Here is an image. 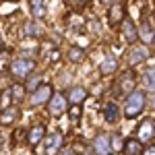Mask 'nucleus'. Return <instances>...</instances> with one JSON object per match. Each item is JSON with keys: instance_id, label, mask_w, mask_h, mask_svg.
Here are the masks:
<instances>
[{"instance_id": "f257e3e1", "label": "nucleus", "mask_w": 155, "mask_h": 155, "mask_svg": "<svg viewBox=\"0 0 155 155\" xmlns=\"http://www.w3.org/2000/svg\"><path fill=\"white\" fill-rule=\"evenodd\" d=\"M143 107H145V93L143 91H130L126 101H124V116L134 118L143 112Z\"/></svg>"}, {"instance_id": "f03ea898", "label": "nucleus", "mask_w": 155, "mask_h": 155, "mask_svg": "<svg viewBox=\"0 0 155 155\" xmlns=\"http://www.w3.org/2000/svg\"><path fill=\"white\" fill-rule=\"evenodd\" d=\"M33 68H35V62L27 60V58H19L11 64V72H12V77H17V79H25Z\"/></svg>"}, {"instance_id": "7ed1b4c3", "label": "nucleus", "mask_w": 155, "mask_h": 155, "mask_svg": "<svg viewBox=\"0 0 155 155\" xmlns=\"http://www.w3.org/2000/svg\"><path fill=\"white\" fill-rule=\"evenodd\" d=\"M93 151L95 155H112V137H107L106 132H99L93 141Z\"/></svg>"}, {"instance_id": "20e7f679", "label": "nucleus", "mask_w": 155, "mask_h": 155, "mask_svg": "<svg viewBox=\"0 0 155 155\" xmlns=\"http://www.w3.org/2000/svg\"><path fill=\"white\" fill-rule=\"evenodd\" d=\"M50 97H52V87L50 85H39L33 91V95H31V106L46 104V101H50Z\"/></svg>"}, {"instance_id": "39448f33", "label": "nucleus", "mask_w": 155, "mask_h": 155, "mask_svg": "<svg viewBox=\"0 0 155 155\" xmlns=\"http://www.w3.org/2000/svg\"><path fill=\"white\" fill-rule=\"evenodd\" d=\"M149 58V48L147 46H134V48H130V52H128V64H141V62H145V60Z\"/></svg>"}, {"instance_id": "423d86ee", "label": "nucleus", "mask_w": 155, "mask_h": 155, "mask_svg": "<svg viewBox=\"0 0 155 155\" xmlns=\"http://www.w3.org/2000/svg\"><path fill=\"white\" fill-rule=\"evenodd\" d=\"M48 107H50V114H54V116H60L64 110H66V97L62 95V93H56V95L50 97L48 101Z\"/></svg>"}, {"instance_id": "0eeeda50", "label": "nucleus", "mask_w": 155, "mask_h": 155, "mask_svg": "<svg viewBox=\"0 0 155 155\" xmlns=\"http://www.w3.org/2000/svg\"><path fill=\"white\" fill-rule=\"evenodd\" d=\"M122 31H124L126 41H130V44L139 39V29H137V25L132 23L130 19H124V21H122Z\"/></svg>"}, {"instance_id": "6e6552de", "label": "nucleus", "mask_w": 155, "mask_h": 155, "mask_svg": "<svg viewBox=\"0 0 155 155\" xmlns=\"http://www.w3.org/2000/svg\"><path fill=\"white\" fill-rule=\"evenodd\" d=\"M155 137V126L151 120H145L143 124H141V128H139V141L145 143V141H151Z\"/></svg>"}, {"instance_id": "1a4fd4ad", "label": "nucleus", "mask_w": 155, "mask_h": 155, "mask_svg": "<svg viewBox=\"0 0 155 155\" xmlns=\"http://www.w3.org/2000/svg\"><path fill=\"white\" fill-rule=\"evenodd\" d=\"M118 89L122 91V93H130L132 89H134V74H132V72H126V74L120 77Z\"/></svg>"}, {"instance_id": "9d476101", "label": "nucleus", "mask_w": 155, "mask_h": 155, "mask_svg": "<svg viewBox=\"0 0 155 155\" xmlns=\"http://www.w3.org/2000/svg\"><path fill=\"white\" fill-rule=\"evenodd\" d=\"M143 153V143L139 139H128L124 143V155H141Z\"/></svg>"}, {"instance_id": "9b49d317", "label": "nucleus", "mask_w": 155, "mask_h": 155, "mask_svg": "<svg viewBox=\"0 0 155 155\" xmlns=\"http://www.w3.org/2000/svg\"><path fill=\"white\" fill-rule=\"evenodd\" d=\"M143 85L151 93H155V66H151V68H147L143 72Z\"/></svg>"}, {"instance_id": "f8f14e48", "label": "nucleus", "mask_w": 155, "mask_h": 155, "mask_svg": "<svg viewBox=\"0 0 155 155\" xmlns=\"http://www.w3.org/2000/svg\"><path fill=\"white\" fill-rule=\"evenodd\" d=\"M116 68H118V60L114 58V56H107L101 62V66H99V71L104 72V74H112V72H116Z\"/></svg>"}, {"instance_id": "ddd939ff", "label": "nucleus", "mask_w": 155, "mask_h": 155, "mask_svg": "<svg viewBox=\"0 0 155 155\" xmlns=\"http://www.w3.org/2000/svg\"><path fill=\"white\" fill-rule=\"evenodd\" d=\"M85 97H87V91L83 87H72L68 91V101H72V104H81Z\"/></svg>"}, {"instance_id": "4468645a", "label": "nucleus", "mask_w": 155, "mask_h": 155, "mask_svg": "<svg viewBox=\"0 0 155 155\" xmlns=\"http://www.w3.org/2000/svg\"><path fill=\"white\" fill-rule=\"evenodd\" d=\"M139 37L143 39L145 44H151V41H153L155 33H153V29H151V25H149V23H143V25H141V29H139Z\"/></svg>"}, {"instance_id": "2eb2a0df", "label": "nucleus", "mask_w": 155, "mask_h": 155, "mask_svg": "<svg viewBox=\"0 0 155 155\" xmlns=\"http://www.w3.org/2000/svg\"><path fill=\"white\" fill-rule=\"evenodd\" d=\"M60 145H62V137H60L58 132H52L48 137V145H46L48 153H54L56 149H60Z\"/></svg>"}, {"instance_id": "dca6fc26", "label": "nucleus", "mask_w": 155, "mask_h": 155, "mask_svg": "<svg viewBox=\"0 0 155 155\" xmlns=\"http://www.w3.org/2000/svg\"><path fill=\"white\" fill-rule=\"evenodd\" d=\"M104 114H106V120L110 124H114L116 120H118V106L116 104H107L106 110H104Z\"/></svg>"}, {"instance_id": "f3484780", "label": "nucleus", "mask_w": 155, "mask_h": 155, "mask_svg": "<svg viewBox=\"0 0 155 155\" xmlns=\"http://www.w3.org/2000/svg\"><path fill=\"white\" fill-rule=\"evenodd\" d=\"M46 137V130H44V126H35V128H31L29 132V143L31 145H37L41 139Z\"/></svg>"}, {"instance_id": "a211bd4d", "label": "nucleus", "mask_w": 155, "mask_h": 155, "mask_svg": "<svg viewBox=\"0 0 155 155\" xmlns=\"http://www.w3.org/2000/svg\"><path fill=\"white\" fill-rule=\"evenodd\" d=\"M122 17H124L122 6H120V4H114V6H112V11H110V21L116 25V23H120V21H122Z\"/></svg>"}, {"instance_id": "6ab92c4d", "label": "nucleus", "mask_w": 155, "mask_h": 155, "mask_svg": "<svg viewBox=\"0 0 155 155\" xmlns=\"http://www.w3.org/2000/svg\"><path fill=\"white\" fill-rule=\"evenodd\" d=\"M15 118H17V107L4 110V112L0 114V122H2V124H11V122H12Z\"/></svg>"}, {"instance_id": "aec40b11", "label": "nucleus", "mask_w": 155, "mask_h": 155, "mask_svg": "<svg viewBox=\"0 0 155 155\" xmlns=\"http://www.w3.org/2000/svg\"><path fill=\"white\" fill-rule=\"evenodd\" d=\"M68 58L72 60V62H83L85 60V50H81V48H71L68 50Z\"/></svg>"}, {"instance_id": "412c9836", "label": "nucleus", "mask_w": 155, "mask_h": 155, "mask_svg": "<svg viewBox=\"0 0 155 155\" xmlns=\"http://www.w3.org/2000/svg\"><path fill=\"white\" fill-rule=\"evenodd\" d=\"M11 97L15 99V101H19V99L23 97V87H21V85H15V87H11Z\"/></svg>"}, {"instance_id": "4be33fe9", "label": "nucleus", "mask_w": 155, "mask_h": 155, "mask_svg": "<svg viewBox=\"0 0 155 155\" xmlns=\"http://www.w3.org/2000/svg\"><path fill=\"white\" fill-rule=\"evenodd\" d=\"M25 33H27V37H33V35H37V25L33 23V21L25 23Z\"/></svg>"}, {"instance_id": "5701e85b", "label": "nucleus", "mask_w": 155, "mask_h": 155, "mask_svg": "<svg viewBox=\"0 0 155 155\" xmlns=\"http://www.w3.org/2000/svg\"><path fill=\"white\" fill-rule=\"evenodd\" d=\"M37 87H39V77H33V79L27 81V89H29V91H35Z\"/></svg>"}, {"instance_id": "b1692460", "label": "nucleus", "mask_w": 155, "mask_h": 155, "mask_svg": "<svg viewBox=\"0 0 155 155\" xmlns=\"http://www.w3.org/2000/svg\"><path fill=\"white\" fill-rule=\"evenodd\" d=\"M112 149H114V151L124 149V143H122V139H120V137H112Z\"/></svg>"}, {"instance_id": "393cba45", "label": "nucleus", "mask_w": 155, "mask_h": 155, "mask_svg": "<svg viewBox=\"0 0 155 155\" xmlns=\"http://www.w3.org/2000/svg\"><path fill=\"white\" fill-rule=\"evenodd\" d=\"M31 12H33V17L39 19V17H44V15H46V8H44V6H37V8H31Z\"/></svg>"}, {"instance_id": "a878e982", "label": "nucleus", "mask_w": 155, "mask_h": 155, "mask_svg": "<svg viewBox=\"0 0 155 155\" xmlns=\"http://www.w3.org/2000/svg\"><path fill=\"white\" fill-rule=\"evenodd\" d=\"M31 2V8H37V6H44V0H29Z\"/></svg>"}, {"instance_id": "bb28decb", "label": "nucleus", "mask_w": 155, "mask_h": 155, "mask_svg": "<svg viewBox=\"0 0 155 155\" xmlns=\"http://www.w3.org/2000/svg\"><path fill=\"white\" fill-rule=\"evenodd\" d=\"M58 155H74V149H68V147H66V149H60Z\"/></svg>"}, {"instance_id": "cd10ccee", "label": "nucleus", "mask_w": 155, "mask_h": 155, "mask_svg": "<svg viewBox=\"0 0 155 155\" xmlns=\"http://www.w3.org/2000/svg\"><path fill=\"white\" fill-rule=\"evenodd\" d=\"M79 114H81V110H79V107H72V110H71V116H72V118H77Z\"/></svg>"}, {"instance_id": "c85d7f7f", "label": "nucleus", "mask_w": 155, "mask_h": 155, "mask_svg": "<svg viewBox=\"0 0 155 155\" xmlns=\"http://www.w3.org/2000/svg\"><path fill=\"white\" fill-rule=\"evenodd\" d=\"M145 155H155V145H151V147L145 151Z\"/></svg>"}, {"instance_id": "c756f323", "label": "nucleus", "mask_w": 155, "mask_h": 155, "mask_svg": "<svg viewBox=\"0 0 155 155\" xmlns=\"http://www.w3.org/2000/svg\"><path fill=\"white\" fill-rule=\"evenodd\" d=\"M104 2H110V0H104Z\"/></svg>"}]
</instances>
